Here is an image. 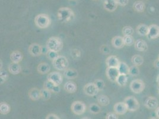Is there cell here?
Wrapping results in <instances>:
<instances>
[{
    "instance_id": "49",
    "label": "cell",
    "mask_w": 159,
    "mask_h": 119,
    "mask_svg": "<svg viewBox=\"0 0 159 119\" xmlns=\"http://www.w3.org/2000/svg\"><path fill=\"white\" fill-rule=\"evenodd\" d=\"M158 59H159V57H158Z\"/></svg>"
},
{
    "instance_id": "3",
    "label": "cell",
    "mask_w": 159,
    "mask_h": 119,
    "mask_svg": "<svg viewBox=\"0 0 159 119\" xmlns=\"http://www.w3.org/2000/svg\"><path fill=\"white\" fill-rule=\"evenodd\" d=\"M35 24L37 28L40 29L48 28L51 24V19L46 14L41 13L37 14L35 18Z\"/></svg>"
},
{
    "instance_id": "47",
    "label": "cell",
    "mask_w": 159,
    "mask_h": 119,
    "mask_svg": "<svg viewBox=\"0 0 159 119\" xmlns=\"http://www.w3.org/2000/svg\"><path fill=\"white\" fill-rule=\"evenodd\" d=\"M156 116L157 117V118L159 119V107L156 109Z\"/></svg>"
},
{
    "instance_id": "30",
    "label": "cell",
    "mask_w": 159,
    "mask_h": 119,
    "mask_svg": "<svg viewBox=\"0 0 159 119\" xmlns=\"http://www.w3.org/2000/svg\"><path fill=\"white\" fill-rule=\"evenodd\" d=\"M128 82V77L126 74H119V76L118 77L116 83L120 86H124L126 85Z\"/></svg>"
},
{
    "instance_id": "50",
    "label": "cell",
    "mask_w": 159,
    "mask_h": 119,
    "mask_svg": "<svg viewBox=\"0 0 159 119\" xmlns=\"http://www.w3.org/2000/svg\"></svg>"
},
{
    "instance_id": "19",
    "label": "cell",
    "mask_w": 159,
    "mask_h": 119,
    "mask_svg": "<svg viewBox=\"0 0 159 119\" xmlns=\"http://www.w3.org/2000/svg\"><path fill=\"white\" fill-rule=\"evenodd\" d=\"M134 46L137 50L141 51V52L146 51L148 49V46H147V44L146 43V42L144 41L143 39H137V41H135Z\"/></svg>"
},
{
    "instance_id": "33",
    "label": "cell",
    "mask_w": 159,
    "mask_h": 119,
    "mask_svg": "<svg viewBox=\"0 0 159 119\" xmlns=\"http://www.w3.org/2000/svg\"><path fill=\"white\" fill-rule=\"evenodd\" d=\"M88 110L91 113L94 114H97L101 112L102 109H101L100 106L99 105L97 104L93 103L89 105Z\"/></svg>"
},
{
    "instance_id": "9",
    "label": "cell",
    "mask_w": 159,
    "mask_h": 119,
    "mask_svg": "<svg viewBox=\"0 0 159 119\" xmlns=\"http://www.w3.org/2000/svg\"><path fill=\"white\" fill-rule=\"evenodd\" d=\"M29 52L33 57H38L43 53V47L39 44L33 43L29 47Z\"/></svg>"
},
{
    "instance_id": "15",
    "label": "cell",
    "mask_w": 159,
    "mask_h": 119,
    "mask_svg": "<svg viewBox=\"0 0 159 119\" xmlns=\"http://www.w3.org/2000/svg\"><path fill=\"white\" fill-rule=\"evenodd\" d=\"M118 4L116 0H105L103 2V7L109 12H114L118 7Z\"/></svg>"
},
{
    "instance_id": "16",
    "label": "cell",
    "mask_w": 159,
    "mask_h": 119,
    "mask_svg": "<svg viewBox=\"0 0 159 119\" xmlns=\"http://www.w3.org/2000/svg\"><path fill=\"white\" fill-rule=\"evenodd\" d=\"M147 37L150 39H155L159 37V26L156 25H151L149 26Z\"/></svg>"
},
{
    "instance_id": "41",
    "label": "cell",
    "mask_w": 159,
    "mask_h": 119,
    "mask_svg": "<svg viewBox=\"0 0 159 119\" xmlns=\"http://www.w3.org/2000/svg\"><path fill=\"white\" fill-rule=\"evenodd\" d=\"M71 55L73 59L77 60L81 56V51L78 49H73L71 51Z\"/></svg>"
},
{
    "instance_id": "11",
    "label": "cell",
    "mask_w": 159,
    "mask_h": 119,
    "mask_svg": "<svg viewBox=\"0 0 159 119\" xmlns=\"http://www.w3.org/2000/svg\"><path fill=\"white\" fill-rule=\"evenodd\" d=\"M119 72L118 68L116 67H107L106 70V75L109 81L115 82L119 75Z\"/></svg>"
},
{
    "instance_id": "28",
    "label": "cell",
    "mask_w": 159,
    "mask_h": 119,
    "mask_svg": "<svg viewBox=\"0 0 159 119\" xmlns=\"http://www.w3.org/2000/svg\"><path fill=\"white\" fill-rule=\"evenodd\" d=\"M133 8L134 10L138 13L143 12L145 9V4L141 1H138L134 2L133 5Z\"/></svg>"
},
{
    "instance_id": "38",
    "label": "cell",
    "mask_w": 159,
    "mask_h": 119,
    "mask_svg": "<svg viewBox=\"0 0 159 119\" xmlns=\"http://www.w3.org/2000/svg\"><path fill=\"white\" fill-rule=\"evenodd\" d=\"M138 67V66H137L135 65L131 66L130 68L129 74L132 76H137L140 73V70Z\"/></svg>"
},
{
    "instance_id": "42",
    "label": "cell",
    "mask_w": 159,
    "mask_h": 119,
    "mask_svg": "<svg viewBox=\"0 0 159 119\" xmlns=\"http://www.w3.org/2000/svg\"><path fill=\"white\" fill-rule=\"evenodd\" d=\"M100 51L103 54H108L111 52L110 48L107 46V45H102L100 48Z\"/></svg>"
},
{
    "instance_id": "20",
    "label": "cell",
    "mask_w": 159,
    "mask_h": 119,
    "mask_svg": "<svg viewBox=\"0 0 159 119\" xmlns=\"http://www.w3.org/2000/svg\"><path fill=\"white\" fill-rule=\"evenodd\" d=\"M111 42L112 46L117 49L122 48L125 46L124 38L123 37H120V36H116L114 37L112 39Z\"/></svg>"
},
{
    "instance_id": "24",
    "label": "cell",
    "mask_w": 159,
    "mask_h": 119,
    "mask_svg": "<svg viewBox=\"0 0 159 119\" xmlns=\"http://www.w3.org/2000/svg\"><path fill=\"white\" fill-rule=\"evenodd\" d=\"M9 72L13 75H17L20 73L21 71V67L19 63H11L9 65Z\"/></svg>"
},
{
    "instance_id": "8",
    "label": "cell",
    "mask_w": 159,
    "mask_h": 119,
    "mask_svg": "<svg viewBox=\"0 0 159 119\" xmlns=\"http://www.w3.org/2000/svg\"><path fill=\"white\" fill-rule=\"evenodd\" d=\"M84 93L89 97H94L96 95L99 90L98 89L95 83H88L83 88Z\"/></svg>"
},
{
    "instance_id": "6",
    "label": "cell",
    "mask_w": 159,
    "mask_h": 119,
    "mask_svg": "<svg viewBox=\"0 0 159 119\" xmlns=\"http://www.w3.org/2000/svg\"><path fill=\"white\" fill-rule=\"evenodd\" d=\"M124 102L127 107L128 110L131 112L136 111L140 108L139 102L133 96H129L126 97Z\"/></svg>"
},
{
    "instance_id": "39",
    "label": "cell",
    "mask_w": 159,
    "mask_h": 119,
    "mask_svg": "<svg viewBox=\"0 0 159 119\" xmlns=\"http://www.w3.org/2000/svg\"><path fill=\"white\" fill-rule=\"evenodd\" d=\"M134 30L131 26H126L122 29V34L124 36L126 35H133Z\"/></svg>"
},
{
    "instance_id": "14",
    "label": "cell",
    "mask_w": 159,
    "mask_h": 119,
    "mask_svg": "<svg viewBox=\"0 0 159 119\" xmlns=\"http://www.w3.org/2000/svg\"><path fill=\"white\" fill-rule=\"evenodd\" d=\"M120 61L119 58L115 55L109 56L106 60V64L107 67H116L118 68Z\"/></svg>"
},
{
    "instance_id": "17",
    "label": "cell",
    "mask_w": 159,
    "mask_h": 119,
    "mask_svg": "<svg viewBox=\"0 0 159 119\" xmlns=\"http://www.w3.org/2000/svg\"><path fill=\"white\" fill-rule=\"evenodd\" d=\"M44 87L46 88L47 89L49 90L51 92L55 93H58L61 91V88L60 87V85H57L48 79L45 82Z\"/></svg>"
},
{
    "instance_id": "27",
    "label": "cell",
    "mask_w": 159,
    "mask_h": 119,
    "mask_svg": "<svg viewBox=\"0 0 159 119\" xmlns=\"http://www.w3.org/2000/svg\"><path fill=\"white\" fill-rule=\"evenodd\" d=\"M130 67L124 62L121 61L118 67V69L119 72V73L128 75L130 73Z\"/></svg>"
},
{
    "instance_id": "29",
    "label": "cell",
    "mask_w": 159,
    "mask_h": 119,
    "mask_svg": "<svg viewBox=\"0 0 159 119\" xmlns=\"http://www.w3.org/2000/svg\"><path fill=\"white\" fill-rule=\"evenodd\" d=\"M11 107L9 104L6 102H1L0 103V113L1 114L6 115L10 112Z\"/></svg>"
},
{
    "instance_id": "40",
    "label": "cell",
    "mask_w": 159,
    "mask_h": 119,
    "mask_svg": "<svg viewBox=\"0 0 159 119\" xmlns=\"http://www.w3.org/2000/svg\"><path fill=\"white\" fill-rule=\"evenodd\" d=\"M94 83L96 85L99 91L104 89V88L105 87V83L103 82V81H102L101 79H96Z\"/></svg>"
},
{
    "instance_id": "37",
    "label": "cell",
    "mask_w": 159,
    "mask_h": 119,
    "mask_svg": "<svg viewBox=\"0 0 159 119\" xmlns=\"http://www.w3.org/2000/svg\"><path fill=\"white\" fill-rule=\"evenodd\" d=\"M46 57H48V58H49L50 60H54L55 58H56L59 55L58 54V52H55L51 50H48L47 51L46 53Z\"/></svg>"
},
{
    "instance_id": "43",
    "label": "cell",
    "mask_w": 159,
    "mask_h": 119,
    "mask_svg": "<svg viewBox=\"0 0 159 119\" xmlns=\"http://www.w3.org/2000/svg\"><path fill=\"white\" fill-rule=\"evenodd\" d=\"M105 118L106 119H118V115L115 112H109L106 114Z\"/></svg>"
},
{
    "instance_id": "35",
    "label": "cell",
    "mask_w": 159,
    "mask_h": 119,
    "mask_svg": "<svg viewBox=\"0 0 159 119\" xmlns=\"http://www.w3.org/2000/svg\"><path fill=\"white\" fill-rule=\"evenodd\" d=\"M124 44L126 46H131L134 44L135 41L132 35H126L124 36Z\"/></svg>"
},
{
    "instance_id": "10",
    "label": "cell",
    "mask_w": 159,
    "mask_h": 119,
    "mask_svg": "<svg viewBox=\"0 0 159 119\" xmlns=\"http://www.w3.org/2000/svg\"><path fill=\"white\" fill-rule=\"evenodd\" d=\"M47 79L57 85H60L63 81L62 74L58 72H51L48 75Z\"/></svg>"
},
{
    "instance_id": "1",
    "label": "cell",
    "mask_w": 159,
    "mask_h": 119,
    "mask_svg": "<svg viewBox=\"0 0 159 119\" xmlns=\"http://www.w3.org/2000/svg\"><path fill=\"white\" fill-rule=\"evenodd\" d=\"M57 17L60 22L67 23L74 19L75 14L72 10L70 8L61 7L58 10Z\"/></svg>"
},
{
    "instance_id": "25",
    "label": "cell",
    "mask_w": 159,
    "mask_h": 119,
    "mask_svg": "<svg viewBox=\"0 0 159 119\" xmlns=\"http://www.w3.org/2000/svg\"><path fill=\"white\" fill-rule=\"evenodd\" d=\"M51 70V67L47 63L42 62L38 64L37 67V72L42 74H45L49 73Z\"/></svg>"
},
{
    "instance_id": "31",
    "label": "cell",
    "mask_w": 159,
    "mask_h": 119,
    "mask_svg": "<svg viewBox=\"0 0 159 119\" xmlns=\"http://www.w3.org/2000/svg\"><path fill=\"white\" fill-rule=\"evenodd\" d=\"M131 62L135 65L140 66L144 63V58L141 55L136 54L132 57Z\"/></svg>"
},
{
    "instance_id": "21",
    "label": "cell",
    "mask_w": 159,
    "mask_h": 119,
    "mask_svg": "<svg viewBox=\"0 0 159 119\" xmlns=\"http://www.w3.org/2000/svg\"><path fill=\"white\" fill-rule=\"evenodd\" d=\"M23 58V54L19 51H14L10 54V60L13 63H19Z\"/></svg>"
},
{
    "instance_id": "12",
    "label": "cell",
    "mask_w": 159,
    "mask_h": 119,
    "mask_svg": "<svg viewBox=\"0 0 159 119\" xmlns=\"http://www.w3.org/2000/svg\"><path fill=\"white\" fill-rule=\"evenodd\" d=\"M144 105L148 109L156 110L158 107L159 101L154 97H149L145 100Z\"/></svg>"
},
{
    "instance_id": "13",
    "label": "cell",
    "mask_w": 159,
    "mask_h": 119,
    "mask_svg": "<svg viewBox=\"0 0 159 119\" xmlns=\"http://www.w3.org/2000/svg\"><path fill=\"white\" fill-rule=\"evenodd\" d=\"M114 111L118 115L121 116L125 114L128 110L124 102H118L114 105Z\"/></svg>"
},
{
    "instance_id": "18",
    "label": "cell",
    "mask_w": 159,
    "mask_h": 119,
    "mask_svg": "<svg viewBox=\"0 0 159 119\" xmlns=\"http://www.w3.org/2000/svg\"><path fill=\"white\" fill-rule=\"evenodd\" d=\"M28 95L29 98L32 101H37L40 98H41V90L37 88L34 87L32 88L28 92Z\"/></svg>"
},
{
    "instance_id": "7",
    "label": "cell",
    "mask_w": 159,
    "mask_h": 119,
    "mask_svg": "<svg viewBox=\"0 0 159 119\" xmlns=\"http://www.w3.org/2000/svg\"><path fill=\"white\" fill-rule=\"evenodd\" d=\"M145 83L141 79H135L130 83V89L135 93H140L144 91Z\"/></svg>"
},
{
    "instance_id": "48",
    "label": "cell",
    "mask_w": 159,
    "mask_h": 119,
    "mask_svg": "<svg viewBox=\"0 0 159 119\" xmlns=\"http://www.w3.org/2000/svg\"><path fill=\"white\" fill-rule=\"evenodd\" d=\"M157 83H158L159 85V76L157 77Z\"/></svg>"
},
{
    "instance_id": "4",
    "label": "cell",
    "mask_w": 159,
    "mask_h": 119,
    "mask_svg": "<svg viewBox=\"0 0 159 119\" xmlns=\"http://www.w3.org/2000/svg\"><path fill=\"white\" fill-rule=\"evenodd\" d=\"M53 67L60 71H64L68 67V60L63 55H59L52 61Z\"/></svg>"
},
{
    "instance_id": "5",
    "label": "cell",
    "mask_w": 159,
    "mask_h": 119,
    "mask_svg": "<svg viewBox=\"0 0 159 119\" xmlns=\"http://www.w3.org/2000/svg\"><path fill=\"white\" fill-rule=\"evenodd\" d=\"M86 105L83 101H74L71 105V111L77 116H81L83 114L86 112Z\"/></svg>"
},
{
    "instance_id": "46",
    "label": "cell",
    "mask_w": 159,
    "mask_h": 119,
    "mask_svg": "<svg viewBox=\"0 0 159 119\" xmlns=\"http://www.w3.org/2000/svg\"><path fill=\"white\" fill-rule=\"evenodd\" d=\"M154 67H155L156 69H159V60L158 58H157L156 60L154 61Z\"/></svg>"
},
{
    "instance_id": "34",
    "label": "cell",
    "mask_w": 159,
    "mask_h": 119,
    "mask_svg": "<svg viewBox=\"0 0 159 119\" xmlns=\"http://www.w3.org/2000/svg\"><path fill=\"white\" fill-rule=\"evenodd\" d=\"M51 92L49 90L47 89L46 88H44L43 89H41V98L45 101L49 100L51 97Z\"/></svg>"
},
{
    "instance_id": "32",
    "label": "cell",
    "mask_w": 159,
    "mask_h": 119,
    "mask_svg": "<svg viewBox=\"0 0 159 119\" xmlns=\"http://www.w3.org/2000/svg\"><path fill=\"white\" fill-rule=\"evenodd\" d=\"M97 102L102 106H106V105L109 104V103H110V99L106 95H101L98 97V98H97Z\"/></svg>"
},
{
    "instance_id": "44",
    "label": "cell",
    "mask_w": 159,
    "mask_h": 119,
    "mask_svg": "<svg viewBox=\"0 0 159 119\" xmlns=\"http://www.w3.org/2000/svg\"><path fill=\"white\" fill-rule=\"evenodd\" d=\"M116 1L118 6L124 7L128 4L129 0H116Z\"/></svg>"
},
{
    "instance_id": "26",
    "label": "cell",
    "mask_w": 159,
    "mask_h": 119,
    "mask_svg": "<svg viewBox=\"0 0 159 119\" xmlns=\"http://www.w3.org/2000/svg\"><path fill=\"white\" fill-rule=\"evenodd\" d=\"M149 26L144 24H140L136 28V32L140 36H147Z\"/></svg>"
},
{
    "instance_id": "36",
    "label": "cell",
    "mask_w": 159,
    "mask_h": 119,
    "mask_svg": "<svg viewBox=\"0 0 159 119\" xmlns=\"http://www.w3.org/2000/svg\"><path fill=\"white\" fill-rule=\"evenodd\" d=\"M9 79V74L7 71L2 70L0 72V83L1 85L4 83Z\"/></svg>"
},
{
    "instance_id": "23",
    "label": "cell",
    "mask_w": 159,
    "mask_h": 119,
    "mask_svg": "<svg viewBox=\"0 0 159 119\" xmlns=\"http://www.w3.org/2000/svg\"><path fill=\"white\" fill-rule=\"evenodd\" d=\"M78 72L74 69L67 68L64 70V76L68 79H74L78 76Z\"/></svg>"
},
{
    "instance_id": "22",
    "label": "cell",
    "mask_w": 159,
    "mask_h": 119,
    "mask_svg": "<svg viewBox=\"0 0 159 119\" xmlns=\"http://www.w3.org/2000/svg\"><path fill=\"white\" fill-rule=\"evenodd\" d=\"M64 88L67 92L69 93H74L77 91V86L76 83L73 81H68L65 83Z\"/></svg>"
},
{
    "instance_id": "45",
    "label": "cell",
    "mask_w": 159,
    "mask_h": 119,
    "mask_svg": "<svg viewBox=\"0 0 159 119\" xmlns=\"http://www.w3.org/2000/svg\"><path fill=\"white\" fill-rule=\"evenodd\" d=\"M46 119H60V118L58 116L53 114V113H50L49 114H48L46 116V117H45Z\"/></svg>"
},
{
    "instance_id": "2",
    "label": "cell",
    "mask_w": 159,
    "mask_h": 119,
    "mask_svg": "<svg viewBox=\"0 0 159 119\" xmlns=\"http://www.w3.org/2000/svg\"><path fill=\"white\" fill-rule=\"evenodd\" d=\"M64 47L62 39L59 37H52L49 38L46 42V48L48 50L55 52H60Z\"/></svg>"
}]
</instances>
